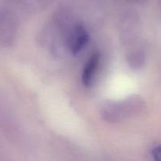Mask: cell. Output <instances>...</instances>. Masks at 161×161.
Listing matches in <instances>:
<instances>
[{"label": "cell", "instance_id": "6da1fadb", "mask_svg": "<svg viewBox=\"0 0 161 161\" xmlns=\"http://www.w3.org/2000/svg\"><path fill=\"white\" fill-rule=\"evenodd\" d=\"M89 41V36L86 28L81 25L75 27L70 38V49L74 54L81 51Z\"/></svg>", "mask_w": 161, "mask_h": 161}, {"label": "cell", "instance_id": "7a4b0ae2", "mask_svg": "<svg viewBox=\"0 0 161 161\" xmlns=\"http://www.w3.org/2000/svg\"><path fill=\"white\" fill-rule=\"evenodd\" d=\"M99 60H100V57L98 53H94L85 64L83 75H82V80H83V83L86 86H89L92 83L94 75L98 65Z\"/></svg>", "mask_w": 161, "mask_h": 161}, {"label": "cell", "instance_id": "3957f363", "mask_svg": "<svg viewBox=\"0 0 161 161\" xmlns=\"http://www.w3.org/2000/svg\"><path fill=\"white\" fill-rule=\"evenodd\" d=\"M153 157L155 160L161 161V146H157L153 149Z\"/></svg>", "mask_w": 161, "mask_h": 161}]
</instances>
